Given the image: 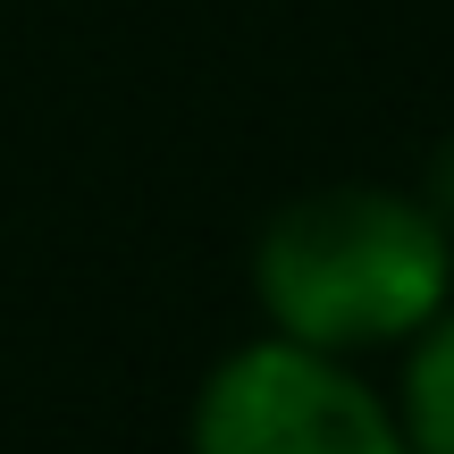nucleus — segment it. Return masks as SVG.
Masks as SVG:
<instances>
[{
	"label": "nucleus",
	"mask_w": 454,
	"mask_h": 454,
	"mask_svg": "<svg viewBox=\"0 0 454 454\" xmlns=\"http://www.w3.org/2000/svg\"><path fill=\"white\" fill-rule=\"evenodd\" d=\"M446 278L454 227L387 185H328L286 202L253 253V294L278 337L320 354H371L412 337L446 303Z\"/></svg>",
	"instance_id": "nucleus-1"
},
{
	"label": "nucleus",
	"mask_w": 454,
	"mask_h": 454,
	"mask_svg": "<svg viewBox=\"0 0 454 454\" xmlns=\"http://www.w3.org/2000/svg\"><path fill=\"white\" fill-rule=\"evenodd\" d=\"M194 454H404V429L395 404H379L337 354L261 337L211 371Z\"/></svg>",
	"instance_id": "nucleus-2"
},
{
	"label": "nucleus",
	"mask_w": 454,
	"mask_h": 454,
	"mask_svg": "<svg viewBox=\"0 0 454 454\" xmlns=\"http://www.w3.org/2000/svg\"><path fill=\"white\" fill-rule=\"evenodd\" d=\"M395 429H404V454H454V311L446 303L412 328Z\"/></svg>",
	"instance_id": "nucleus-3"
},
{
	"label": "nucleus",
	"mask_w": 454,
	"mask_h": 454,
	"mask_svg": "<svg viewBox=\"0 0 454 454\" xmlns=\"http://www.w3.org/2000/svg\"><path fill=\"white\" fill-rule=\"evenodd\" d=\"M429 211H438L454 227V135H446V152H438V168H429Z\"/></svg>",
	"instance_id": "nucleus-4"
}]
</instances>
